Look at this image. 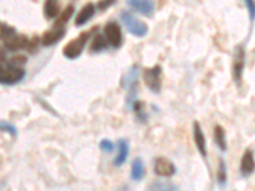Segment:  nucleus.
I'll list each match as a JSON object with an SVG mask.
<instances>
[{
  "instance_id": "obj_13",
  "label": "nucleus",
  "mask_w": 255,
  "mask_h": 191,
  "mask_svg": "<svg viewBox=\"0 0 255 191\" xmlns=\"http://www.w3.org/2000/svg\"><path fill=\"white\" fill-rule=\"evenodd\" d=\"M94 14V5L92 3L85 4L76 18V26H83L87 23Z\"/></svg>"
},
{
  "instance_id": "obj_14",
  "label": "nucleus",
  "mask_w": 255,
  "mask_h": 191,
  "mask_svg": "<svg viewBox=\"0 0 255 191\" xmlns=\"http://www.w3.org/2000/svg\"><path fill=\"white\" fill-rule=\"evenodd\" d=\"M128 154H129V144H128V141L126 140L120 139V140H119V153H117L116 158H115V165H124V162L128 158Z\"/></svg>"
},
{
  "instance_id": "obj_29",
  "label": "nucleus",
  "mask_w": 255,
  "mask_h": 191,
  "mask_svg": "<svg viewBox=\"0 0 255 191\" xmlns=\"http://www.w3.org/2000/svg\"><path fill=\"white\" fill-rule=\"evenodd\" d=\"M1 63H5V53H4V50L0 47V64Z\"/></svg>"
},
{
  "instance_id": "obj_23",
  "label": "nucleus",
  "mask_w": 255,
  "mask_h": 191,
  "mask_svg": "<svg viewBox=\"0 0 255 191\" xmlns=\"http://www.w3.org/2000/svg\"><path fill=\"white\" fill-rule=\"evenodd\" d=\"M155 189H157V190H176V186L172 185V184H169V183H166V184L156 183L151 186V190H155Z\"/></svg>"
},
{
  "instance_id": "obj_15",
  "label": "nucleus",
  "mask_w": 255,
  "mask_h": 191,
  "mask_svg": "<svg viewBox=\"0 0 255 191\" xmlns=\"http://www.w3.org/2000/svg\"><path fill=\"white\" fill-rule=\"evenodd\" d=\"M214 140H216V144L218 145L222 152L227 149V139H226V131L221 125H217L214 127Z\"/></svg>"
},
{
  "instance_id": "obj_26",
  "label": "nucleus",
  "mask_w": 255,
  "mask_h": 191,
  "mask_svg": "<svg viewBox=\"0 0 255 191\" xmlns=\"http://www.w3.org/2000/svg\"><path fill=\"white\" fill-rule=\"evenodd\" d=\"M245 4L248 6V10H249V15H250V19L254 21L255 19V1L254 0H244Z\"/></svg>"
},
{
  "instance_id": "obj_16",
  "label": "nucleus",
  "mask_w": 255,
  "mask_h": 191,
  "mask_svg": "<svg viewBox=\"0 0 255 191\" xmlns=\"http://www.w3.org/2000/svg\"><path fill=\"white\" fill-rule=\"evenodd\" d=\"M144 163L141 158H137L132 165V179L135 181L143 179L144 176Z\"/></svg>"
},
{
  "instance_id": "obj_20",
  "label": "nucleus",
  "mask_w": 255,
  "mask_h": 191,
  "mask_svg": "<svg viewBox=\"0 0 255 191\" xmlns=\"http://www.w3.org/2000/svg\"><path fill=\"white\" fill-rule=\"evenodd\" d=\"M217 179H218V184H220V185H226V181H227V166H226V162L223 161L222 158L220 159V163H218Z\"/></svg>"
},
{
  "instance_id": "obj_2",
  "label": "nucleus",
  "mask_w": 255,
  "mask_h": 191,
  "mask_svg": "<svg viewBox=\"0 0 255 191\" xmlns=\"http://www.w3.org/2000/svg\"><path fill=\"white\" fill-rule=\"evenodd\" d=\"M121 21H123L124 26L126 27V30L129 31L132 35L137 36V37H143L148 32V27L144 22L139 21L138 18H135L134 15L130 14L128 12L121 13Z\"/></svg>"
},
{
  "instance_id": "obj_12",
  "label": "nucleus",
  "mask_w": 255,
  "mask_h": 191,
  "mask_svg": "<svg viewBox=\"0 0 255 191\" xmlns=\"http://www.w3.org/2000/svg\"><path fill=\"white\" fill-rule=\"evenodd\" d=\"M194 140H195V144H197V148L200 154L203 157H207V141H205V136L203 134V130L198 121L194 123Z\"/></svg>"
},
{
  "instance_id": "obj_5",
  "label": "nucleus",
  "mask_w": 255,
  "mask_h": 191,
  "mask_svg": "<svg viewBox=\"0 0 255 191\" xmlns=\"http://www.w3.org/2000/svg\"><path fill=\"white\" fill-rule=\"evenodd\" d=\"M244 66H245V50H244L243 46H238L235 50L234 64H232V76L238 84L243 78Z\"/></svg>"
},
{
  "instance_id": "obj_8",
  "label": "nucleus",
  "mask_w": 255,
  "mask_h": 191,
  "mask_svg": "<svg viewBox=\"0 0 255 191\" xmlns=\"http://www.w3.org/2000/svg\"><path fill=\"white\" fill-rule=\"evenodd\" d=\"M126 3L137 12L142 13L147 17H151L155 13V1L153 0H126Z\"/></svg>"
},
{
  "instance_id": "obj_10",
  "label": "nucleus",
  "mask_w": 255,
  "mask_h": 191,
  "mask_svg": "<svg viewBox=\"0 0 255 191\" xmlns=\"http://www.w3.org/2000/svg\"><path fill=\"white\" fill-rule=\"evenodd\" d=\"M240 171L243 176L248 177L253 174L255 171V158L253 150L247 149L245 153L243 154V158H241V165H240Z\"/></svg>"
},
{
  "instance_id": "obj_28",
  "label": "nucleus",
  "mask_w": 255,
  "mask_h": 191,
  "mask_svg": "<svg viewBox=\"0 0 255 191\" xmlns=\"http://www.w3.org/2000/svg\"><path fill=\"white\" fill-rule=\"evenodd\" d=\"M114 3H115V0H100L98 4H97V6H98V9H101V10H105L106 8L111 6Z\"/></svg>"
},
{
  "instance_id": "obj_27",
  "label": "nucleus",
  "mask_w": 255,
  "mask_h": 191,
  "mask_svg": "<svg viewBox=\"0 0 255 191\" xmlns=\"http://www.w3.org/2000/svg\"><path fill=\"white\" fill-rule=\"evenodd\" d=\"M27 62V59L26 58H24V56H22V55H18V56H14V58H12V59H10V64H14V65H17V66H23V64L24 63Z\"/></svg>"
},
{
  "instance_id": "obj_6",
  "label": "nucleus",
  "mask_w": 255,
  "mask_h": 191,
  "mask_svg": "<svg viewBox=\"0 0 255 191\" xmlns=\"http://www.w3.org/2000/svg\"><path fill=\"white\" fill-rule=\"evenodd\" d=\"M105 37L112 47H119L123 42V33L116 22H110L105 27Z\"/></svg>"
},
{
  "instance_id": "obj_17",
  "label": "nucleus",
  "mask_w": 255,
  "mask_h": 191,
  "mask_svg": "<svg viewBox=\"0 0 255 191\" xmlns=\"http://www.w3.org/2000/svg\"><path fill=\"white\" fill-rule=\"evenodd\" d=\"M44 10L45 15H46L49 19H51V18H55L56 15L59 14V12H60V6L56 3V0H47L46 3H45Z\"/></svg>"
},
{
  "instance_id": "obj_18",
  "label": "nucleus",
  "mask_w": 255,
  "mask_h": 191,
  "mask_svg": "<svg viewBox=\"0 0 255 191\" xmlns=\"http://www.w3.org/2000/svg\"><path fill=\"white\" fill-rule=\"evenodd\" d=\"M138 74H139V70L137 66H132V68L128 70L125 78H124V85H125V87H128V89H129L133 84H135V83H137Z\"/></svg>"
},
{
  "instance_id": "obj_3",
  "label": "nucleus",
  "mask_w": 255,
  "mask_h": 191,
  "mask_svg": "<svg viewBox=\"0 0 255 191\" xmlns=\"http://www.w3.org/2000/svg\"><path fill=\"white\" fill-rule=\"evenodd\" d=\"M88 37H89V32H83L77 38L72 40L63 50L64 56H67L68 59H77L82 54L83 49L88 41Z\"/></svg>"
},
{
  "instance_id": "obj_4",
  "label": "nucleus",
  "mask_w": 255,
  "mask_h": 191,
  "mask_svg": "<svg viewBox=\"0 0 255 191\" xmlns=\"http://www.w3.org/2000/svg\"><path fill=\"white\" fill-rule=\"evenodd\" d=\"M144 82L151 91L159 93L161 89V66L156 65L153 68L147 69L144 71Z\"/></svg>"
},
{
  "instance_id": "obj_1",
  "label": "nucleus",
  "mask_w": 255,
  "mask_h": 191,
  "mask_svg": "<svg viewBox=\"0 0 255 191\" xmlns=\"http://www.w3.org/2000/svg\"><path fill=\"white\" fill-rule=\"evenodd\" d=\"M24 69L22 66H17L14 64H0V83L1 84H15L23 79Z\"/></svg>"
},
{
  "instance_id": "obj_9",
  "label": "nucleus",
  "mask_w": 255,
  "mask_h": 191,
  "mask_svg": "<svg viewBox=\"0 0 255 191\" xmlns=\"http://www.w3.org/2000/svg\"><path fill=\"white\" fill-rule=\"evenodd\" d=\"M65 35V30L64 27H55L53 30L47 31V32L44 33L42 36V40H41V44L44 46H53L55 45L56 42H59L64 37Z\"/></svg>"
},
{
  "instance_id": "obj_22",
  "label": "nucleus",
  "mask_w": 255,
  "mask_h": 191,
  "mask_svg": "<svg viewBox=\"0 0 255 191\" xmlns=\"http://www.w3.org/2000/svg\"><path fill=\"white\" fill-rule=\"evenodd\" d=\"M107 40H106V37H103V36L101 35H97L96 37H94L93 42H92V51H102L103 49H106L107 47Z\"/></svg>"
},
{
  "instance_id": "obj_7",
  "label": "nucleus",
  "mask_w": 255,
  "mask_h": 191,
  "mask_svg": "<svg viewBox=\"0 0 255 191\" xmlns=\"http://www.w3.org/2000/svg\"><path fill=\"white\" fill-rule=\"evenodd\" d=\"M176 167L172 162L169 161L168 158L159 157L155 161V174L161 177H171L175 175Z\"/></svg>"
},
{
  "instance_id": "obj_21",
  "label": "nucleus",
  "mask_w": 255,
  "mask_h": 191,
  "mask_svg": "<svg viewBox=\"0 0 255 191\" xmlns=\"http://www.w3.org/2000/svg\"><path fill=\"white\" fill-rule=\"evenodd\" d=\"M15 35V30L12 26L4 23V22H0V40H4L5 41L6 38L12 37Z\"/></svg>"
},
{
  "instance_id": "obj_11",
  "label": "nucleus",
  "mask_w": 255,
  "mask_h": 191,
  "mask_svg": "<svg viewBox=\"0 0 255 191\" xmlns=\"http://www.w3.org/2000/svg\"><path fill=\"white\" fill-rule=\"evenodd\" d=\"M28 38L26 36H12V37L6 38L4 42V47H6L9 51H17L22 50V49H27L28 47Z\"/></svg>"
},
{
  "instance_id": "obj_19",
  "label": "nucleus",
  "mask_w": 255,
  "mask_h": 191,
  "mask_svg": "<svg viewBox=\"0 0 255 191\" xmlns=\"http://www.w3.org/2000/svg\"><path fill=\"white\" fill-rule=\"evenodd\" d=\"M74 13V6L73 5H68L67 8H65L64 12L62 13V15L59 17V19L56 21L55 23V27H63L65 23H67L69 19H71V17L73 15Z\"/></svg>"
},
{
  "instance_id": "obj_25",
  "label": "nucleus",
  "mask_w": 255,
  "mask_h": 191,
  "mask_svg": "<svg viewBox=\"0 0 255 191\" xmlns=\"http://www.w3.org/2000/svg\"><path fill=\"white\" fill-rule=\"evenodd\" d=\"M100 148L103 150V152L110 153L114 150V144H112V141H110L109 139H103V140L100 143Z\"/></svg>"
},
{
  "instance_id": "obj_24",
  "label": "nucleus",
  "mask_w": 255,
  "mask_h": 191,
  "mask_svg": "<svg viewBox=\"0 0 255 191\" xmlns=\"http://www.w3.org/2000/svg\"><path fill=\"white\" fill-rule=\"evenodd\" d=\"M0 130H1V131L9 132L10 135H17V130H15V127H13L12 124L9 123H0Z\"/></svg>"
}]
</instances>
